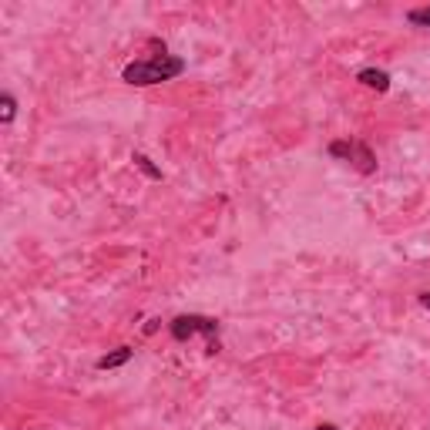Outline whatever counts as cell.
Wrapping results in <instances>:
<instances>
[{
  "mask_svg": "<svg viewBox=\"0 0 430 430\" xmlns=\"http://www.w3.org/2000/svg\"><path fill=\"white\" fill-rule=\"evenodd\" d=\"M14 114H17V101H14V95H4V97H0V121L7 125V121H14Z\"/></svg>",
  "mask_w": 430,
  "mask_h": 430,
  "instance_id": "cell-7",
  "label": "cell"
},
{
  "mask_svg": "<svg viewBox=\"0 0 430 430\" xmlns=\"http://www.w3.org/2000/svg\"><path fill=\"white\" fill-rule=\"evenodd\" d=\"M131 357H135V350H131V347H118V350H112L108 357H101L97 366H101V370H118V366H125Z\"/></svg>",
  "mask_w": 430,
  "mask_h": 430,
  "instance_id": "cell-5",
  "label": "cell"
},
{
  "mask_svg": "<svg viewBox=\"0 0 430 430\" xmlns=\"http://www.w3.org/2000/svg\"><path fill=\"white\" fill-rule=\"evenodd\" d=\"M131 162H135V168H141V172H145L148 179H155V181L162 179V168L155 165V162H152V158H148L145 152H135V155H131Z\"/></svg>",
  "mask_w": 430,
  "mask_h": 430,
  "instance_id": "cell-6",
  "label": "cell"
},
{
  "mask_svg": "<svg viewBox=\"0 0 430 430\" xmlns=\"http://www.w3.org/2000/svg\"><path fill=\"white\" fill-rule=\"evenodd\" d=\"M185 71V61L181 57H172V54H158L152 61H135L121 71V78L128 84H138V88H148V84H162V81H172L179 78Z\"/></svg>",
  "mask_w": 430,
  "mask_h": 430,
  "instance_id": "cell-1",
  "label": "cell"
},
{
  "mask_svg": "<svg viewBox=\"0 0 430 430\" xmlns=\"http://www.w3.org/2000/svg\"><path fill=\"white\" fill-rule=\"evenodd\" d=\"M407 20L417 24V28H430V7H414V11L407 14Z\"/></svg>",
  "mask_w": 430,
  "mask_h": 430,
  "instance_id": "cell-8",
  "label": "cell"
},
{
  "mask_svg": "<svg viewBox=\"0 0 430 430\" xmlns=\"http://www.w3.org/2000/svg\"><path fill=\"white\" fill-rule=\"evenodd\" d=\"M158 323H162V319H148V326H145V333L152 336V333H155V330H158Z\"/></svg>",
  "mask_w": 430,
  "mask_h": 430,
  "instance_id": "cell-9",
  "label": "cell"
},
{
  "mask_svg": "<svg viewBox=\"0 0 430 430\" xmlns=\"http://www.w3.org/2000/svg\"><path fill=\"white\" fill-rule=\"evenodd\" d=\"M357 81L366 84V88H374V91H390V74H387V71L363 68L360 74H357Z\"/></svg>",
  "mask_w": 430,
  "mask_h": 430,
  "instance_id": "cell-4",
  "label": "cell"
},
{
  "mask_svg": "<svg viewBox=\"0 0 430 430\" xmlns=\"http://www.w3.org/2000/svg\"><path fill=\"white\" fill-rule=\"evenodd\" d=\"M316 430H340V427H333V424H319Z\"/></svg>",
  "mask_w": 430,
  "mask_h": 430,
  "instance_id": "cell-11",
  "label": "cell"
},
{
  "mask_svg": "<svg viewBox=\"0 0 430 430\" xmlns=\"http://www.w3.org/2000/svg\"><path fill=\"white\" fill-rule=\"evenodd\" d=\"M330 155H333V158H347V162H353L363 175L376 172L374 152H370L366 145H360V141H333V145H330Z\"/></svg>",
  "mask_w": 430,
  "mask_h": 430,
  "instance_id": "cell-3",
  "label": "cell"
},
{
  "mask_svg": "<svg viewBox=\"0 0 430 430\" xmlns=\"http://www.w3.org/2000/svg\"><path fill=\"white\" fill-rule=\"evenodd\" d=\"M168 330H172V336L179 340V343H185V340H192V336H215L219 333V323L212 316H198V313H189V316H175L172 323H168Z\"/></svg>",
  "mask_w": 430,
  "mask_h": 430,
  "instance_id": "cell-2",
  "label": "cell"
},
{
  "mask_svg": "<svg viewBox=\"0 0 430 430\" xmlns=\"http://www.w3.org/2000/svg\"><path fill=\"white\" fill-rule=\"evenodd\" d=\"M420 306H424V309H430V292H420Z\"/></svg>",
  "mask_w": 430,
  "mask_h": 430,
  "instance_id": "cell-10",
  "label": "cell"
}]
</instances>
